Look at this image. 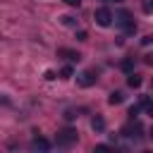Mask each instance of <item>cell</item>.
Listing matches in <instances>:
<instances>
[{
    "mask_svg": "<svg viewBox=\"0 0 153 153\" xmlns=\"http://www.w3.org/2000/svg\"><path fill=\"white\" fill-rule=\"evenodd\" d=\"M115 24L122 29V33H134V31H136V22L131 19L129 12H120V14L115 17Z\"/></svg>",
    "mask_w": 153,
    "mask_h": 153,
    "instance_id": "1",
    "label": "cell"
},
{
    "mask_svg": "<svg viewBox=\"0 0 153 153\" xmlns=\"http://www.w3.org/2000/svg\"><path fill=\"white\" fill-rule=\"evenodd\" d=\"M93 19H96L98 26H110L112 19H115V14L110 12V7H98V10L93 12Z\"/></svg>",
    "mask_w": 153,
    "mask_h": 153,
    "instance_id": "2",
    "label": "cell"
},
{
    "mask_svg": "<svg viewBox=\"0 0 153 153\" xmlns=\"http://www.w3.org/2000/svg\"><path fill=\"white\" fill-rule=\"evenodd\" d=\"M76 136H79V134L67 127V129H62V131L57 134V146H72V143L76 141Z\"/></svg>",
    "mask_w": 153,
    "mask_h": 153,
    "instance_id": "3",
    "label": "cell"
},
{
    "mask_svg": "<svg viewBox=\"0 0 153 153\" xmlns=\"http://www.w3.org/2000/svg\"><path fill=\"white\" fill-rule=\"evenodd\" d=\"M76 84H79L81 88H88V86L96 84V74H93V72H81V74H76Z\"/></svg>",
    "mask_w": 153,
    "mask_h": 153,
    "instance_id": "4",
    "label": "cell"
},
{
    "mask_svg": "<svg viewBox=\"0 0 153 153\" xmlns=\"http://www.w3.org/2000/svg\"><path fill=\"white\" fill-rule=\"evenodd\" d=\"M50 146H53V143H50L48 139H43V136H36V139L31 141V148H33V151H43V153H45V151H50Z\"/></svg>",
    "mask_w": 153,
    "mask_h": 153,
    "instance_id": "5",
    "label": "cell"
},
{
    "mask_svg": "<svg viewBox=\"0 0 153 153\" xmlns=\"http://www.w3.org/2000/svg\"><path fill=\"white\" fill-rule=\"evenodd\" d=\"M136 131H141V127H139V122H134V124H127V127L122 129V134H124V136H131V139L136 136Z\"/></svg>",
    "mask_w": 153,
    "mask_h": 153,
    "instance_id": "6",
    "label": "cell"
},
{
    "mask_svg": "<svg viewBox=\"0 0 153 153\" xmlns=\"http://www.w3.org/2000/svg\"><path fill=\"white\" fill-rule=\"evenodd\" d=\"M91 127H93V131H103V129H105V120H103L100 115H96V117L91 120Z\"/></svg>",
    "mask_w": 153,
    "mask_h": 153,
    "instance_id": "7",
    "label": "cell"
},
{
    "mask_svg": "<svg viewBox=\"0 0 153 153\" xmlns=\"http://www.w3.org/2000/svg\"><path fill=\"white\" fill-rule=\"evenodd\" d=\"M122 100H124V96H122L120 91H112V93L108 96V103H110V105H120Z\"/></svg>",
    "mask_w": 153,
    "mask_h": 153,
    "instance_id": "8",
    "label": "cell"
},
{
    "mask_svg": "<svg viewBox=\"0 0 153 153\" xmlns=\"http://www.w3.org/2000/svg\"><path fill=\"white\" fill-rule=\"evenodd\" d=\"M127 84H129V86H131V88H139V86H141V76H139V74H134V72H131V74H129V76H127Z\"/></svg>",
    "mask_w": 153,
    "mask_h": 153,
    "instance_id": "9",
    "label": "cell"
},
{
    "mask_svg": "<svg viewBox=\"0 0 153 153\" xmlns=\"http://www.w3.org/2000/svg\"><path fill=\"white\" fill-rule=\"evenodd\" d=\"M141 108H143V110H146V112L153 117V100H151L148 96H143V98H141Z\"/></svg>",
    "mask_w": 153,
    "mask_h": 153,
    "instance_id": "10",
    "label": "cell"
},
{
    "mask_svg": "<svg viewBox=\"0 0 153 153\" xmlns=\"http://www.w3.org/2000/svg\"><path fill=\"white\" fill-rule=\"evenodd\" d=\"M120 67H122V72H127V74H131V69H134V60H131V57H124Z\"/></svg>",
    "mask_w": 153,
    "mask_h": 153,
    "instance_id": "11",
    "label": "cell"
},
{
    "mask_svg": "<svg viewBox=\"0 0 153 153\" xmlns=\"http://www.w3.org/2000/svg\"><path fill=\"white\" fill-rule=\"evenodd\" d=\"M60 55H65V57H69V60H79V57H81L79 53H74V50H67V48H62V50H60Z\"/></svg>",
    "mask_w": 153,
    "mask_h": 153,
    "instance_id": "12",
    "label": "cell"
},
{
    "mask_svg": "<svg viewBox=\"0 0 153 153\" xmlns=\"http://www.w3.org/2000/svg\"><path fill=\"white\" fill-rule=\"evenodd\" d=\"M60 22H62L65 26H76V19H74V17H69V14H65V17H60Z\"/></svg>",
    "mask_w": 153,
    "mask_h": 153,
    "instance_id": "13",
    "label": "cell"
},
{
    "mask_svg": "<svg viewBox=\"0 0 153 153\" xmlns=\"http://www.w3.org/2000/svg\"><path fill=\"white\" fill-rule=\"evenodd\" d=\"M141 10H143L146 14H153V0H143V2H141Z\"/></svg>",
    "mask_w": 153,
    "mask_h": 153,
    "instance_id": "14",
    "label": "cell"
},
{
    "mask_svg": "<svg viewBox=\"0 0 153 153\" xmlns=\"http://www.w3.org/2000/svg\"><path fill=\"white\" fill-rule=\"evenodd\" d=\"M139 110H141V103H139V105H131V108H129V115H131V117H136V115H139Z\"/></svg>",
    "mask_w": 153,
    "mask_h": 153,
    "instance_id": "15",
    "label": "cell"
},
{
    "mask_svg": "<svg viewBox=\"0 0 153 153\" xmlns=\"http://www.w3.org/2000/svg\"><path fill=\"white\" fill-rule=\"evenodd\" d=\"M72 74H74V69H72L69 65H67V67H62V76H72Z\"/></svg>",
    "mask_w": 153,
    "mask_h": 153,
    "instance_id": "16",
    "label": "cell"
},
{
    "mask_svg": "<svg viewBox=\"0 0 153 153\" xmlns=\"http://www.w3.org/2000/svg\"><path fill=\"white\" fill-rule=\"evenodd\" d=\"M62 2H67V5H72V7H79V5H81V0H62Z\"/></svg>",
    "mask_w": 153,
    "mask_h": 153,
    "instance_id": "17",
    "label": "cell"
},
{
    "mask_svg": "<svg viewBox=\"0 0 153 153\" xmlns=\"http://www.w3.org/2000/svg\"><path fill=\"white\" fill-rule=\"evenodd\" d=\"M76 41H86V31H76Z\"/></svg>",
    "mask_w": 153,
    "mask_h": 153,
    "instance_id": "18",
    "label": "cell"
},
{
    "mask_svg": "<svg viewBox=\"0 0 153 153\" xmlns=\"http://www.w3.org/2000/svg\"><path fill=\"white\" fill-rule=\"evenodd\" d=\"M148 136H151V139H153V127H151V131H148Z\"/></svg>",
    "mask_w": 153,
    "mask_h": 153,
    "instance_id": "19",
    "label": "cell"
},
{
    "mask_svg": "<svg viewBox=\"0 0 153 153\" xmlns=\"http://www.w3.org/2000/svg\"><path fill=\"white\" fill-rule=\"evenodd\" d=\"M115 2H122V0H115Z\"/></svg>",
    "mask_w": 153,
    "mask_h": 153,
    "instance_id": "20",
    "label": "cell"
}]
</instances>
